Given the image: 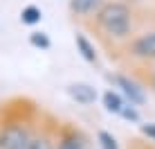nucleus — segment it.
Instances as JSON below:
<instances>
[{"mask_svg":"<svg viewBox=\"0 0 155 149\" xmlns=\"http://www.w3.org/2000/svg\"><path fill=\"white\" fill-rule=\"evenodd\" d=\"M97 23L110 36L121 39V36H126L130 32V9L124 2H108L99 9Z\"/></svg>","mask_w":155,"mask_h":149,"instance_id":"nucleus-1","label":"nucleus"},{"mask_svg":"<svg viewBox=\"0 0 155 149\" xmlns=\"http://www.w3.org/2000/svg\"><path fill=\"white\" fill-rule=\"evenodd\" d=\"M104 106H106V111H110V113L119 115V118H124V120H133V122L140 120L137 109L130 102H126V99L121 97L119 93H115V90H106L104 93Z\"/></svg>","mask_w":155,"mask_h":149,"instance_id":"nucleus-2","label":"nucleus"},{"mask_svg":"<svg viewBox=\"0 0 155 149\" xmlns=\"http://www.w3.org/2000/svg\"><path fill=\"white\" fill-rule=\"evenodd\" d=\"M34 138L29 136V131L25 126H7L0 131V149H29Z\"/></svg>","mask_w":155,"mask_h":149,"instance_id":"nucleus-3","label":"nucleus"},{"mask_svg":"<svg viewBox=\"0 0 155 149\" xmlns=\"http://www.w3.org/2000/svg\"><path fill=\"white\" fill-rule=\"evenodd\" d=\"M130 54L137 59H155V32L140 34L130 43Z\"/></svg>","mask_w":155,"mask_h":149,"instance_id":"nucleus-4","label":"nucleus"},{"mask_svg":"<svg viewBox=\"0 0 155 149\" xmlns=\"http://www.w3.org/2000/svg\"><path fill=\"white\" fill-rule=\"evenodd\" d=\"M115 84L117 86H119L121 90H124V95L128 97V102H130L133 106L135 104H144L146 102V95H144V90L137 86L135 81H133V79H128V77H124V74H115Z\"/></svg>","mask_w":155,"mask_h":149,"instance_id":"nucleus-5","label":"nucleus"},{"mask_svg":"<svg viewBox=\"0 0 155 149\" xmlns=\"http://www.w3.org/2000/svg\"><path fill=\"white\" fill-rule=\"evenodd\" d=\"M68 95L79 104H92L97 99V90L90 84H70L68 86Z\"/></svg>","mask_w":155,"mask_h":149,"instance_id":"nucleus-6","label":"nucleus"},{"mask_svg":"<svg viewBox=\"0 0 155 149\" xmlns=\"http://www.w3.org/2000/svg\"><path fill=\"white\" fill-rule=\"evenodd\" d=\"M58 149H88V142L81 133L72 131V133H65L58 140Z\"/></svg>","mask_w":155,"mask_h":149,"instance_id":"nucleus-7","label":"nucleus"},{"mask_svg":"<svg viewBox=\"0 0 155 149\" xmlns=\"http://www.w3.org/2000/svg\"><path fill=\"white\" fill-rule=\"evenodd\" d=\"M99 2L101 0H72L70 9L74 14H79V16H88V14H92L94 9L99 7Z\"/></svg>","mask_w":155,"mask_h":149,"instance_id":"nucleus-8","label":"nucleus"},{"mask_svg":"<svg viewBox=\"0 0 155 149\" xmlns=\"http://www.w3.org/2000/svg\"><path fill=\"white\" fill-rule=\"evenodd\" d=\"M77 47L81 52V57L85 61H97V52H94V45L85 39L83 34H77Z\"/></svg>","mask_w":155,"mask_h":149,"instance_id":"nucleus-9","label":"nucleus"},{"mask_svg":"<svg viewBox=\"0 0 155 149\" xmlns=\"http://www.w3.org/2000/svg\"><path fill=\"white\" fill-rule=\"evenodd\" d=\"M20 18H23V23L34 25V23H38V20H41V9L38 7H25L23 14H20Z\"/></svg>","mask_w":155,"mask_h":149,"instance_id":"nucleus-10","label":"nucleus"},{"mask_svg":"<svg viewBox=\"0 0 155 149\" xmlns=\"http://www.w3.org/2000/svg\"><path fill=\"white\" fill-rule=\"evenodd\" d=\"M99 142H101V149H119L115 136L108 133V131H99Z\"/></svg>","mask_w":155,"mask_h":149,"instance_id":"nucleus-11","label":"nucleus"},{"mask_svg":"<svg viewBox=\"0 0 155 149\" xmlns=\"http://www.w3.org/2000/svg\"><path fill=\"white\" fill-rule=\"evenodd\" d=\"M31 43L36 47H50V39H47L43 32H34V34H31Z\"/></svg>","mask_w":155,"mask_h":149,"instance_id":"nucleus-12","label":"nucleus"},{"mask_svg":"<svg viewBox=\"0 0 155 149\" xmlns=\"http://www.w3.org/2000/svg\"><path fill=\"white\" fill-rule=\"evenodd\" d=\"M29 149H52V142L47 140V138H34Z\"/></svg>","mask_w":155,"mask_h":149,"instance_id":"nucleus-13","label":"nucleus"},{"mask_svg":"<svg viewBox=\"0 0 155 149\" xmlns=\"http://www.w3.org/2000/svg\"><path fill=\"white\" fill-rule=\"evenodd\" d=\"M142 133L148 138V140L155 142V122H148V124H142Z\"/></svg>","mask_w":155,"mask_h":149,"instance_id":"nucleus-14","label":"nucleus"},{"mask_svg":"<svg viewBox=\"0 0 155 149\" xmlns=\"http://www.w3.org/2000/svg\"><path fill=\"white\" fill-rule=\"evenodd\" d=\"M153 77H155V72H153Z\"/></svg>","mask_w":155,"mask_h":149,"instance_id":"nucleus-15","label":"nucleus"}]
</instances>
